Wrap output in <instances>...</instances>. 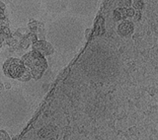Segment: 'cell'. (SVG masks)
<instances>
[{
	"instance_id": "1",
	"label": "cell",
	"mask_w": 158,
	"mask_h": 140,
	"mask_svg": "<svg viewBox=\"0 0 158 140\" xmlns=\"http://www.w3.org/2000/svg\"><path fill=\"white\" fill-rule=\"evenodd\" d=\"M80 69L91 81L106 83L116 79L120 73V61L113 48L105 43H95L84 51Z\"/></svg>"
},
{
	"instance_id": "2",
	"label": "cell",
	"mask_w": 158,
	"mask_h": 140,
	"mask_svg": "<svg viewBox=\"0 0 158 140\" xmlns=\"http://www.w3.org/2000/svg\"><path fill=\"white\" fill-rule=\"evenodd\" d=\"M83 23L76 17L64 16L48 25L46 37L48 43L61 53L71 52L80 46L84 37Z\"/></svg>"
},
{
	"instance_id": "3",
	"label": "cell",
	"mask_w": 158,
	"mask_h": 140,
	"mask_svg": "<svg viewBox=\"0 0 158 140\" xmlns=\"http://www.w3.org/2000/svg\"><path fill=\"white\" fill-rule=\"evenodd\" d=\"M31 106L24 94L19 90L0 93V126L17 127L30 117Z\"/></svg>"
},
{
	"instance_id": "4",
	"label": "cell",
	"mask_w": 158,
	"mask_h": 140,
	"mask_svg": "<svg viewBox=\"0 0 158 140\" xmlns=\"http://www.w3.org/2000/svg\"><path fill=\"white\" fill-rule=\"evenodd\" d=\"M40 0H10V11L19 22L30 21L40 12Z\"/></svg>"
},
{
	"instance_id": "5",
	"label": "cell",
	"mask_w": 158,
	"mask_h": 140,
	"mask_svg": "<svg viewBox=\"0 0 158 140\" xmlns=\"http://www.w3.org/2000/svg\"><path fill=\"white\" fill-rule=\"evenodd\" d=\"M21 60L24 63V65L30 70L32 74V78L35 80L41 79L48 66L46 56L35 51L23 54Z\"/></svg>"
},
{
	"instance_id": "6",
	"label": "cell",
	"mask_w": 158,
	"mask_h": 140,
	"mask_svg": "<svg viewBox=\"0 0 158 140\" xmlns=\"http://www.w3.org/2000/svg\"><path fill=\"white\" fill-rule=\"evenodd\" d=\"M99 0H68V6L78 16L87 17L96 11Z\"/></svg>"
},
{
	"instance_id": "7",
	"label": "cell",
	"mask_w": 158,
	"mask_h": 140,
	"mask_svg": "<svg viewBox=\"0 0 158 140\" xmlns=\"http://www.w3.org/2000/svg\"><path fill=\"white\" fill-rule=\"evenodd\" d=\"M2 68L5 76L15 80L21 78L27 69L21 59L16 57H8L3 63Z\"/></svg>"
},
{
	"instance_id": "8",
	"label": "cell",
	"mask_w": 158,
	"mask_h": 140,
	"mask_svg": "<svg viewBox=\"0 0 158 140\" xmlns=\"http://www.w3.org/2000/svg\"><path fill=\"white\" fill-rule=\"evenodd\" d=\"M31 46H32V51H38L41 54H43L44 56H52L54 51H56V49L52 46V43L47 41H40V39H38V41L33 43Z\"/></svg>"
},
{
	"instance_id": "9",
	"label": "cell",
	"mask_w": 158,
	"mask_h": 140,
	"mask_svg": "<svg viewBox=\"0 0 158 140\" xmlns=\"http://www.w3.org/2000/svg\"><path fill=\"white\" fill-rule=\"evenodd\" d=\"M44 3L48 11L53 14L62 13L68 7V0H44Z\"/></svg>"
},
{
	"instance_id": "10",
	"label": "cell",
	"mask_w": 158,
	"mask_h": 140,
	"mask_svg": "<svg viewBox=\"0 0 158 140\" xmlns=\"http://www.w3.org/2000/svg\"><path fill=\"white\" fill-rule=\"evenodd\" d=\"M135 32V25L130 20H123L118 26V33L122 37H130Z\"/></svg>"
},
{
	"instance_id": "11",
	"label": "cell",
	"mask_w": 158,
	"mask_h": 140,
	"mask_svg": "<svg viewBox=\"0 0 158 140\" xmlns=\"http://www.w3.org/2000/svg\"><path fill=\"white\" fill-rule=\"evenodd\" d=\"M93 35H95L96 37H101L105 34V19L103 16H98L95 21H94V29Z\"/></svg>"
},
{
	"instance_id": "12",
	"label": "cell",
	"mask_w": 158,
	"mask_h": 140,
	"mask_svg": "<svg viewBox=\"0 0 158 140\" xmlns=\"http://www.w3.org/2000/svg\"><path fill=\"white\" fill-rule=\"evenodd\" d=\"M40 24H41V22L37 21V20H34V19L30 20L29 23H28V29H29V31L32 32V33L37 34V31H38V29H39Z\"/></svg>"
},
{
	"instance_id": "13",
	"label": "cell",
	"mask_w": 158,
	"mask_h": 140,
	"mask_svg": "<svg viewBox=\"0 0 158 140\" xmlns=\"http://www.w3.org/2000/svg\"><path fill=\"white\" fill-rule=\"evenodd\" d=\"M5 43V44H7L8 47H18L19 46V42L16 41L14 38L12 37H9V38H6L5 39V41L3 42Z\"/></svg>"
},
{
	"instance_id": "14",
	"label": "cell",
	"mask_w": 158,
	"mask_h": 140,
	"mask_svg": "<svg viewBox=\"0 0 158 140\" xmlns=\"http://www.w3.org/2000/svg\"><path fill=\"white\" fill-rule=\"evenodd\" d=\"M113 18L115 20L116 22H118V21H123V14H122V10L121 8H117L115 11L113 13Z\"/></svg>"
},
{
	"instance_id": "15",
	"label": "cell",
	"mask_w": 158,
	"mask_h": 140,
	"mask_svg": "<svg viewBox=\"0 0 158 140\" xmlns=\"http://www.w3.org/2000/svg\"><path fill=\"white\" fill-rule=\"evenodd\" d=\"M31 79H32V74H31V72H30V70L27 68L26 71H25V73L23 74V76L19 79V81H21V82H29Z\"/></svg>"
},
{
	"instance_id": "16",
	"label": "cell",
	"mask_w": 158,
	"mask_h": 140,
	"mask_svg": "<svg viewBox=\"0 0 158 140\" xmlns=\"http://www.w3.org/2000/svg\"><path fill=\"white\" fill-rule=\"evenodd\" d=\"M131 0H121L118 2V8H128L131 6Z\"/></svg>"
},
{
	"instance_id": "17",
	"label": "cell",
	"mask_w": 158,
	"mask_h": 140,
	"mask_svg": "<svg viewBox=\"0 0 158 140\" xmlns=\"http://www.w3.org/2000/svg\"><path fill=\"white\" fill-rule=\"evenodd\" d=\"M143 7H144V3H143L142 0H136V1H135V3H133V8L138 10V11H140Z\"/></svg>"
},
{
	"instance_id": "18",
	"label": "cell",
	"mask_w": 158,
	"mask_h": 140,
	"mask_svg": "<svg viewBox=\"0 0 158 140\" xmlns=\"http://www.w3.org/2000/svg\"><path fill=\"white\" fill-rule=\"evenodd\" d=\"M0 140H11V137L4 129H0Z\"/></svg>"
},
{
	"instance_id": "19",
	"label": "cell",
	"mask_w": 158,
	"mask_h": 140,
	"mask_svg": "<svg viewBox=\"0 0 158 140\" xmlns=\"http://www.w3.org/2000/svg\"><path fill=\"white\" fill-rule=\"evenodd\" d=\"M92 35H93L92 29L88 28V29H85V30H84V37H85V39H87V41H89V39H91Z\"/></svg>"
},
{
	"instance_id": "20",
	"label": "cell",
	"mask_w": 158,
	"mask_h": 140,
	"mask_svg": "<svg viewBox=\"0 0 158 140\" xmlns=\"http://www.w3.org/2000/svg\"><path fill=\"white\" fill-rule=\"evenodd\" d=\"M11 37L12 38H14L16 41H18V42H20L22 39V38H23V35H21L19 32H17V31H15L14 33H12V35H11Z\"/></svg>"
},
{
	"instance_id": "21",
	"label": "cell",
	"mask_w": 158,
	"mask_h": 140,
	"mask_svg": "<svg viewBox=\"0 0 158 140\" xmlns=\"http://www.w3.org/2000/svg\"><path fill=\"white\" fill-rule=\"evenodd\" d=\"M0 25H1L2 27H9V25H10V22H9V20L6 17H4L2 19H0Z\"/></svg>"
},
{
	"instance_id": "22",
	"label": "cell",
	"mask_w": 158,
	"mask_h": 140,
	"mask_svg": "<svg viewBox=\"0 0 158 140\" xmlns=\"http://www.w3.org/2000/svg\"><path fill=\"white\" fill-rule=\"evenodd\" d=\"M135 13V11L133 8H131V7L127 8V18H132Z\"/></svg>"
},
{
	"instance_id": "23",
	"label": "cell",
	"mask_w": 158,
	"mask_h": 140,
	"mask_svg": "<svg viewBox=\"0 0 158 140\" xmlns=\"http://www.w3.org/2000/svg\"><path fill=\"white\" fill-rule=\"evenodd\" d=\"M133 20H135V22H137V21H139V20L141 19V13L140 11H137L135 13V15H133Z\"/></svg>"
},
{
	"instance_id": "24",
	"label": "cell",
	"mask_w": 158,
	"mask_h": 140,
	"mask_svg": "<svg viewBox=\"0 0 158 140\" xmlns=\"http://www.w3.org/2000/svg\"><path fill=\"white\" fill-rule=\"evenodd\" d=\"M5 10H6V5L2 0H0V13H5Z\"/></svg>"
},
{
	"instance_id": "25",
	"label": "cell",
	"mask_w": 158,
	"mask_h": 140,
	"mask_svg": "<svg viewBox=\"0 0 158 140\" xmlns=\"http://www.w3.org/2000/svg\"><path fill=\"white\" fill-rule=\"evenodd\" d=\"M16 31L19 32L20 34L23 35V36H24V35H26V34L28 33V29H26V28H19V29L16 30Z\"/></svg>"
},
{
	"instance_id": "26",
	"label": "cell",
	"mask_w": 158,
	"mask_h": 140,
	"mask_svg": "<svg viewBox=\"0 0 158 140\" xmlns=\"http://www.w3.org/2000/svg\"><path fill=\"white\" fill-rule=\"evenodd\" d=\"M4 89H6V90L11 89V84H10V83H5L4 84Z\"/></svg>"
},
{
	"instance_id": "27",
	"label": "cell",
	"mask_w": 158,
	"mask_h": 140,
	"mask_svg": "<svg viewBox=\"0 0 158 140\" xmlns=\"http://www.w3.org/2000/svg\"><path fill=\"white\" fill-rule=\"evenodd\" d=\"M4 91V84L0 81V93H2Z\"/></svg>"
},
{
	"instance_id": "28",
	"label": "cell",
	"mask_w": 158,
	"mask_h": 140,
	"mask_svg": "<svg viewBox=\"0 0 158 140\" xmlns=\"http://www.w3.org/2000/svg\"><path fill=\"white\" fill-rule=\"evenodd\" d=\"M4 17H6V15H5V13H0V19H2Z\"/></svg>"
},
{
	"instance_id": "29",
	"label": "cell",
	"mask_w": 158,
	"mask_h": 140,
	"mask_svg": "<svg viewBox=\"0 0 158 140\" xmlns=\"http://www.w3.org/2000/svg\"><path fill=\"white\" fill-rule=\"evenodd\" d=\"M5 27H2L1 25H0V35H1V33H2V31H3V29H4Z\"/></svg>"
},
{
	"instance_id": "30",
	"label": "cell",
	"mask_w": 158,
	"mask_h": 140,
	"mask_svg": "<svg viewBox=\"0 0 158 140\" xmlns=\"http://www.w3.org/2000/svg\"><path fill=\"white\" fill-rule=\"evenodd\" d=\"M2 43H3L0 42V49H1V47H2Z\"/></svg>"
}]
</instances>
